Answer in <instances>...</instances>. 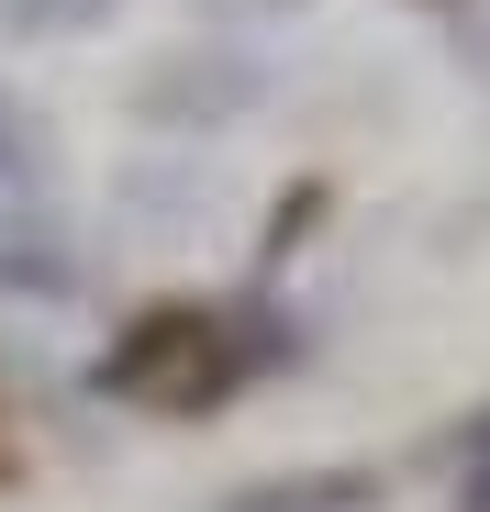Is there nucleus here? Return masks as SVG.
<instances>
[{
	"label": "nucleus",
	"instance_id": "nucleus-1",
	"mask_svg": "<svg viewBox=\"0 0 490 512\" xmlns=\"http://www.w3.org/2000/svg\"><path fill=\"white\" fill-rule=\"evenodd\" d=\"M134 334H145V346L112 357L123 390H168V401H212V390H223V334H212V323L156 312V323H134Z\"/></svg>",
	"mask_w": 490,
	"mask_h": 512
},
{
	"label": "nucleus",
	"instance_id": "nucleus-2",
	"mask_svg": "<svg viewBox=\"0 0 490 512\" xmlns=\"http://www.w3.org/2000/svg\"><path fill=\"white\" fill-rule=\"evenodd\" d=\"M357 501H379V479L335 468V479H268V490H245L234 512H357Z\"/></svg>",
	"mask_w": 490,
	"mask_h": 512
}]
</instances>
